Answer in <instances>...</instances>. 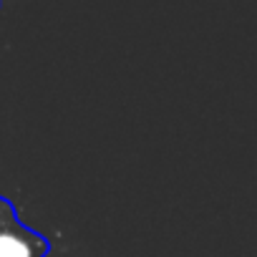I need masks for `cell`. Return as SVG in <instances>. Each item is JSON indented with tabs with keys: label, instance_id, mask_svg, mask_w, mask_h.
<instances>
[{
	"label": "cell",
	"instance_id": "cell-1",
	"mask_svg": "<svg viewBox=\"0 0 257 257\" xmlns=\"http://www.w3.org/2000/svg\"><path fill=\"white\" fill-rule=\"evenodd\" d=\"M0 257H33V247L21 234L0 232Z\"/></svg>",
	"mask_w": 257,
	"mask_h": 257
}]
</instances>
